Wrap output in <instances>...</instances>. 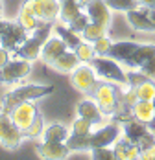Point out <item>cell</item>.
Segmentation results:
<instances>
[{
  "mask_svg": "<svg viewBox=\"0 0 155 160\" xmlns=\"http://www.w3.org/2000/svg\"><path fill=\"white\" fill-rule=\"evenodd\" d=\"M139 46V42L133 41H120V42H113V46L109 50V57H113L118 63H124L126 59L135 52V48Z\"/></svg>",
  "mask_w": 155,
  "mask_h": 160,
  "instance_id": "obj_23",
  "label": "cell"
},
{
  "mask_svg": "<svg viewBox=\"0 0 155 160\" xmlns=\"http://www.w3.org/2000/svg\"><path fill=\"white\" fill-rule=\"evenodd\" d=\"M43 131H45V127H43V116L37 114V118L31 122V125L24 131V136H28V138H41Z\"/></svg>",
  "mask_w": 155,
  "mask_h": 160,
  "instance_id": "obj_33",
  "label": "cell"
},
{
  "mask_svg": "<svg viewBox=\"0 0 155 160\" xmlns=\"http://www.w3.org/2000/svg\"><path fill=\"white\" fill-rule=\"evenodd\" d=\"M139 99H155V81L153 79H144L137 87H133Z\"/></svg>",
  "mask_w": 155,
  "mask_h": 160,
  "instance_id": "obj_29",
  "label": "cell"
},
{
  "mask_svg": "<svg viewBox=\"0 0 155 160\" xmlns=\"http://www.w3.org/2000/svg\"><path fill=\"white\" fill-rule=\"evenodd\" d=\"M78 2H79V6H81V8H85V6H87V4H91L93 0H78Z\"/></svg>",
  "mask_w": 155,
  "mask_h": 160,
  "instance_id": "obj_43",
  "label": "cell"
},
{
  "mask_svg": "<svg viewBox=\"0 0 155 160\" xmlns=\"http://www.w3.org/2000/svg\"><path fill=\"white\" fill-rule=\"evenodd\" d=\"M140 158H144V160H155V144L150 145V147H146V149H142Z\"/></svg>",
  "mask_w": 155,
  "mask_h": 160,
  "instance_id": "obj_39",
  "label": "cell"
},
{
  "mask_svg": "<svg viewBox=\"0 0 155 160\" xmlns=\"http://www.w3.org/2000/svg\"><path fill=\"white\" fill-rule=\"evenodd\" d=\"M11 55H13V53H11L9 50H8V48H4V46L0 44V68H4L6 64H8L9 61H11Z\"/></svg>",
  "mask_w": 155,
  "mask_h": 160,
  "instance_id": "obj_38",
  "label": "cell"
},
{
  "mask_svg": "<svg viewBox=\"0 0 155 160\" xmlns=\"http://www.w3.org/2000/svg\"><path fill=\"white\" fill-rule=\"evenodd\" d=\"M54 87L50 85H20L13 90H9L6 96H4V101H2V111L4 112H11L13 107H17L19 103L22 101H30V99H39V98H45L48 94H52Z\"/></svg>",
  "mask_w": 155,
  "mask_h": 160,
  "instance_id": "obj_1",
  "label": "cell"
},
{
  "mask_svg": "<svg viewBox=\"0 0 155 160\" xmlns=\"http://www.w3.org/2000/svg\"><path fill=\"white\" fill-rule=\"evenodd\" d=\"M148 15H150V18L155 22V8H148Z\"/></svg>",
  "mask_w": 155,
  "mask_h": 160,
  "instance_id": "obj_42",
  "label": "cell"
},
{
  "mask_svg": "<svg viewBox=\"0 0 155 160\" xmlns=\"http://www.w3.org/2000/svg\"><path fill=\"white\" fill-rule=\"evenodd\" d=\"M113 153H115L116 160H131V158H140L142 149H140L139 144H133V142L126 140L122 136L113 144Z\"/></svg>",
  "mask_w": 155,
  "mask_h": 160,
  "instance_id": "obj_15",
  "label": "cell"
},
{
  "mask_svg": "<svg viewBox=\"0 0 155 160\" xmlns=\"http://www.w3.org/2000/svg\"><path fill=\"white\" fill-rule=\"evenodd\" d=\"M89 64L94 68V72H96V76L100 79L111 81V83H116V85H127V74L120 66V63L115 61L113 57H109V55H94Z\"/></svg>",
  "mask_w": 155,
  "mask_h": 160,
  "instance_id": "obj_2",
  "label": "cell"
},
{
  "mask_svg": "<svg viewBox=\"0 0 155 160\" xmlns=\"http://www.w3.org/2000/svg\"><path fill=\"white\" fill-rule=\"evenodd\" d=\"M126 18H127V22L131 24V28H135V30H139V32H152V33L155 32V22L150 18L148 8H144V6L127 11V13H126Z\"/></svg>",
  "mask_w": 155,
  "mask_h": 160,
  "instance_id": "obj_13",
  "label": "cell"
},
{
  "mask_svg": "<svg viewBox=\"0 0 155 160\" xmlns=\"http://www.w3.org/2000/svg\"><path fill=\"white\" fill-rule=\"evenodd\" d=\"M98 76L94 72V68L89 63H81L78 68L72 70V85L76 87L79 92H85V94H93L94 87L98 85Z\"/></svg>",
  "mask_w": 155,
  "mask_h": 160,
  "instance_id": "obj_6",
  "label": "cell"
},
{
  "mask_svg": "<svg viewBox=\"0 0 155 160\" xmlns=\"http://www.w3.org/2000/svg\"><path fill=\"white\" fill-rule=\"evenodd\" d=\"M54 32H56L57 37H61L63 41L67 42V46H68L70 50H74L78 44L83 41L79 33L72 32V30L68 28V24H63V22H56V24H54Z\"/></svg>",
  "mask_w": 155,
  "mask_h": 160,
  "instance_id": "obj_24",
  "label": "cell"
},
{
  "mask_svg": "<svg viewBox=\"0 0 155 160\" xmlns=\"http://www.w3.org/2000/svg\"><path fill=\"white\" fill-rule=\"evenodd\" d=\"M91 98L98 103V107L102 109V112L105 116H115L116 109H118V101L122 98V92L104 79V81H98V85L94 87Z\"/></svg>",
  "mask_w": 155,
  "mask_h": 160,
  "instance_id": "obj_3",
  "label": "cell"
},
{
  "mask_svg": "<svg viewBox=\"0 0 155 160\" xmlns=\"http://www.w3.org/2000/svg\"><path fill=\"white\" fill-rule=\"evenodd\" d=\"M9 24H11V20H4V18H0V35L9 28Z\"/></svg>",
  "mask_w": 155,
  "mask_h": 160,
  "instance_id": "obj_40",
  "label": "cell"
},
{
  "mask_svg": "<svg viewBox=\"0 0 155 160\" xmlns=\"http://www.w3.org/2000/svg\"><path fill=\"white\" fill-rule=\"evenodd\" d=\"M41 52H43V42L39 39H35L33 35H28V39L20 44L15 55L20 59H26V61H35L41 57Z\"/></svg>",
  "mask_w": 155,
  "mask_h": 160,
  "instance_id": "obj_20",
  "label": "cell"
},
{
  "mask_svg": "<svg viewBox=\"0 0 155 160\" xmlns=\"http://www.w3.org/2000/svg\"><path fill=\"white\" fill-rule=\"evenodd\" d=\"M91 157L96 160H102V158L111 160L115 158V153H113V147H93L91 149Z\"/></svg>",
  "mask_w": 155,
  "mask_h": 160,
  "instance_id": "obj_36",
  "label": "cell"
},
{
  "mask_svg": "<svg viewBox=\"0 0 155 160\" xmlns=\"http://www.w3.org/2000/svg\"><path fill=\"white\" fill-rule=\"evenodd\" d=\"M37 114H39V111H37V105L33 103V99L19 103L17 107H13V111L9 112L11 120L15 122V125L20 129L22 132L31 125V122L37 118Z\"/></svg>",
  "mask_w": 155,
  "mask_h": 160,
  "instance_id": "obj_9",
  "label": "cell"
},
{
  "mask_svg": "<svg viewBox=\"0 0 155 160\" xmlns=\"http://www.w3.org/2000/svg\"><path fill=\"white\" fill-rule=\"evenodd\" d=\"M83 13V8L79 6L78 0H72V2H63L61 4V11H59V22L63 24H70L76 17H79Z\"/></svg>",
  "mask_w": 155,
  "mask_h": 160,
  "instance_id": "obj_25",
  "label": "cell"
},
{
  "mask_svg": "<svg viewBox=\"0 0 155 160\" xmlns=\"http://www.w3.org/2000/svg\"><path fill=\"white\" fill-rule=\"evenodd\" d=\"M68 131L63 127V125H59V123H52V125H48V127H45V131H43V142H65L67 138H68Z\"/></svg>",
  "mask_w": 155,
  "mask_h": 160,
  "instance_id": "obj_26",
  "label": "cell"
},
{
  "mask_svg": "<svg viewBox=\"0 0 155 160\" xmlns=\"http://www.w3.org/2000/svg\"><path fill=\"white\" fill-rule=\"evenodd\" d=\"M67 50H70L67 46V42L63 41L61 37H50L46 42L43 44V52H41V57H43V61L48 64H52L59 55H61L63 52H67Z\"/></svg>",
  "mask_w": 155,
  "mask_h": 160,
  "instance_id": "obj_16",
  "label": "cell"
},
{
  "mask_svg": "<svg viewBox=\"0 0 155 160\" xmlns=\"http://www.w3.org/2000/svg\"><path fill=\"white\" fill-rule=\"evenodd\" d=\"M133 118L144 122L146 125L155 127V99H139L133 105Z\"/></svg>",
  "mask_w": 155,
  "mask_h": 160,
  "instance_id": "obj_17",
  "label": "cell"
},
{
  "mask_svg": "<svg viewBox=\"0 0 155 160\" xmlns=\"http://www.w3.org/2000/svg\"><path fill=\"white\" fill-rule=\"evenodd\" d=\"M74 52H76L78 59H79L81 63H91V59L96 55L93 42H87V41H81L76 48H74Z\"/></svg>",
  "mask_w": 155,
  "mask_h": 160,
  "instance_id": "obj_30",
  "label": "cell"
},
{
  "mask_svg": "<svg viewBox=\"0 0 155 160\" xmlns=\"http://www.w3.org/2000/svg\"><path fill=\"white\" fill-rule=\"evenodd\" d=\"M83 11L87 13L91 22L96 24H102L109 28V22H111V8L105 4V0H93L91 4H87L83 8Z\"/></svg>",
  "mask_w": 155,
  "mask_h": 160,
  "instance_id": "obj_12",
  "label": "cell"
},
{
  "mask_svg": "<svg viewBox=\"0 0 155 160\" xmlns=\"http://www.w3.org/2000/svg\"><path fill=\"white\" fill-rule=\"evenodd\" d=\"M39 157L43 158H52V160H61L67 158L72 151L68 149V145L65 142H43L37 149Z\"/></svg>",
  "mask_w": 155,
  "mask_h": 160,
  "instance_id": "obj_18",
  "label": "cell"
},
{
  "mask_svg": "<svg viewBox=\"0 0 155 160\" xmlns=\"http://www.w3.org/2000/svg\"><path fill=\"white\" fill-rule=\"evenodd\" d=\"M81 64V61L78 59L76 52L74 50H67V52H63L61 55L52 63V66L57 70V72H63V74H70L74 68H78Z\"/></svg>",
  "mask_w": 155,
  "mask_h": 160,
  "instance_id": "obj_21",
  "label": "cell"
},
{
  "mask_svg": "<svg viewBox=\"0 0 155 160\" xmlns=\"http://www.w3.org/2000/svg\"><path fill=\"white\" fill-rule=\"evenodd\" d=\"M22 138H24V132L15 125L9 112L0 111V144L6 149H17L22 144Z\"/></svg>",
  "mask_w": 155,
  "mask_h": 160,
  "instance_id": "obj_5",
  "label": "cell"
},
{
  "mask_svg": "<svg viewBox=\"0 0 155 160\" xmlns=\"http://www.w3.org/2000/svg\"><path fill=\"white\" fill-rule=\"evenodd\" d=\"M93 127L94 125L89 122V120L78 116L76 120L72 122V129H70V132H74V134H91V132H93Z\"/></svg>",
  "mask_w": 155,
  "mask_h": 160,
  "instance_id": "obj_32",
  "label": "cell"
},
{
  "mask_svg": "<svg viewBox=\"0 0 155 160\" xmlns=\"http://www.w3.org/2000/svg\"><path fill=\"white\" fill-rule=\"evenodd\" d=\"M140 6H144V8H152V4H153V0H139Z\"/></svg>",
  "mask_w": 155,
  "mask_h": 160,
  "instance_id": "obj_41",
  "label": "cell"
},
{
  "mask_svg": "<svg viewBox=\"0 0 155 160\" xmlns=\"http://www.w3.org/2000/svg\"><path fill=\"white\" fill-rule=\"evenodd\" d=\"M87 24H89V17H87V13L83 11L81 15L76 17V18L68 24V28H70L72 32H76V33H81L83 30H85V26H87Z\"/></svg>",
  "mask_w": 155,
  "mask_h": 160,
  "instance_id": "obj_37",
  "label": "cell"
},
{
  "mask_svg": "<svg viewBox=\"0 0 155 160\" xmlns=\"http://www.w3.org/2000/svg\"><path fill=\"white\" fill-rule=\"evenodd\" d=\"M2 11H4V4H2V0H0V18H2Z\"/></svg>",
  "mask_w": 155,
  "mask_h": 160,
  "instance_id": "obj_44",
  "label": "cell"
},
{
  "mask_svg": "<svg viewBox=\"0 0 155 160\" xmlns=\"http://www.w3.org/2000/svg\"><path fill=\"white\" fill-rule=\"evenodd\" d=\"M122 136L133 144H139L140 149H146V147L155 144V136L148 129V125L133 116L122 122Z\"/></svg>",
  "mask_w": 155,
  "mask_h": 160,
  "instance_id": "obj_4",
  "label": "cell"
},
{
  "mask_svg": "<svg viewBox=\"0 0 155 160\" xmlns=\"http://www.w3.org/2000/svg\"><path fill=\"white\" fill-rule=\"evenodd\" d=\"M122 136V125L120 123H107L91 132V149L93 147H111Z\"/></svg>",
  "mask_w": 155,
  "mask_h": 160,
  "instance_id": "obj_7",
  "label": "cell"
},
{
  "mask_svg": "<svg viewBox=\"0 0 155 160\" xmlns=\"http://www.w3.org/2000/svg\"><path fill=\"white\" fill-rule=\"evenodd\" d=\"M31 72V61L26 59H11L4 68H0V83H17L24 79Z\"/></svg>",
  "mask_w": 155,
  "mask_h": 160,
  "instance_id": "obj_8",
  "label": "cell"
},
{
  "mask_svg": "<svg viewBox=\"0 0 155 160\" xmlns=\"http://www.w3.org/2000/svg\"><path fill=\"white\" fill-rule=\"evenodd\" d=\"M28 35H30V33L26 32L19 22H11L9 28L0 35V44H2L4 48H8L13 55H15L17 50L20 48V44L28 39Z\"/></svg>",
  "mask_w": 155,
  "mask_h": 160,
  "instance_id": "obj_10",
  "label": "cell"
},
{
  "mask_svg": "<svg viewBox=\"0 0 155 160\" xmlns=\"http://www.w3.org/2000/svg\"><path fill=\"white\" fill-rule=\"evenodd\" d=\"M152 55H155V44H152V42L140 44L139 42V46H137L135 52L124 61V64L127 66V68H131V70H139L140 64L144 63L146 59H150Z\"/></svg>",
  "mask_w": 155,
  "mask_h": 160,
  "instance_id": "obj_19",
  "label": "cell"
},
{
  "mask_svg": "<svg viewBox=\"0 0 155 160\" xmlns=\"http://www.w3.org/2000/svg\"><path fill=\"white\" fill-rule=\"evenodd\" d=\"M105 33H107V28H105V26L96 24V22H91V20H89V24L85 26V30L79 33V35H81L83 41H87V42H94V41H98L100 37H105Z\"/></svg>",
  "mask_w": 155,
  "mask_h": 160,
  "instance_id": "obj_28",
  "label": "cell"
},
{
  "mask_svg": "<svg viewBox=\"0 0 155 160\" xmlns=\"http://www.w3.org/2000/svg\"><path fill=\"white\" fill-rule=\"evenodd\" d=\"M76 112H78V116H81V118L89 120V122H91L93 125H96V127H100V125H102V120H104V116H105L93 98L81 99V101L78 103V107H76Z\"/></svg>",
  "mask_w": 155,
  "mask_h": 160,
  "instance_id": "obj_14",
  "label": "cell"
},
{
  "mask_svg": "<svg viewBox=\"0 0 155 160\" xmlns=\"http://www.w3.org/2000/svg\"><path fill=\"white\" fill-rule=\"evenodd\" d=\"M105 4L111 8V11H124V13L140 8L139 0H105Z\"/></svg>",
  "mask_w": 155,
  "mask_h": 160,
  "instance_id": "obj_31",
  "label": "cell"
},
{
  "mask_svg": "<svg viewBox=\"0 0 155 160\" xmlns=\"http://www.w3.org/2000/svg\"><path fill=\"white\" fill-rule=\"evenodd\" d=\"M70 151H91V134H74L70 132L65 140Z\"/></svg>",
  "mask_w": 155,
  "mask_h": 160,
  "instance_id": "obj_27",
  "label": "cell"
},
{
  "mask_svg": "<svg viewBox=\"0 0 155 160\" xmlns=\"http://www.w3.org/2000/svg\"><path fill=\"white\" fill-rule=\"evenodd\" d=\"M33 4V11L39 20H50L56 22L59 18L61 11V2L59 0H31Z\"/></svg>",
  "mask_w": 155,
  "mask_h": 160,
  "instance_id": "obj_11",
  "label": "cell"
},
{
  "mask_svg": "<svg viewBox=\"0 0 155 160\" xmlns=\"http://www.w3.org/2000/svg\"><path fill=\"white\" fill-rule=\"evenodd\" d=\"M59 2H61V4H63V2H72V0H59Z\"/></svg>",
  "mask_w": 155,
  "mask_h": 160,
  "instance_id": "obj_45",
  "label": "cell"
},
{
  "mask_svg": "<svg viewBox=\"0 0 155 160\" xmlns=\"http://www.w3.org/2000/svg\"><path fill=\"white\" fill-rule=\"evenodd\" d=\"M93 46H94L96 55H109V50H111V46H113V41L105 35V37H100L98 41H94Z\"/></svg>",
  "mask_w": 155,
  "mask_h": 160,
  "instance_id": "obj_34",
  "label": "cell"
},
{
  "mask_svg": "<svg viewBox=\"0 0 155 160\" xmlns=\"http://www.w3.org/2000/svg\"><path fill=\"white\" fill-rule=\"evenodd\" d=\"M24 30L28 33H31L35 28H37V24H39V18L35 17V11H33V4H31V0H26L24 4H22V8H20V13H19V20H17Z\"/></svg>",
  "mask_w": 155,
  "mask_h": 160,
  "instance_id": "obj_22",
  "label": "cell"
},
{
  "mask_svg": "<svg viewBox=\"0 0 155 160\" xmlns=\"http://www.w3.org/2000/svg\"><path fill=\"white\" fill-rule=\"evenodd\" d=\"M139 72H142L148 79H153L155 81V55H152L150 59H146L144 63L140 64Z\"/></svg>",
  "mask_w": 155,
  "mask_h": 160,
  "instance_id": "obj_35",
  "label": "cell"
}]
</instances>
